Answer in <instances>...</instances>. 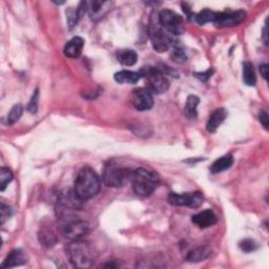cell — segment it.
<instances>
[{"instance_id":"cell-1","label":"cell","mask_w":269,"mask_h":269,"mask_svg":"<svg viewBox=\"0 0 269 269\" xmlns=\"http://www.w3.org/2000/svg\"><path fill=\"white\" fill-rule=\"evenodd\" d=\"M101 182L99 177L90 167H83L76 177L74 192L82 201L94 198L99 193Z\"/></svg>"},{"instance_id":"cell-2","label":"cell","mask_w":269,"mask_h":269,"mask_svg":"<svg viewBox=\"0 0 269 269\" xmlns=\"http://www.w3.org/2000/svg\"><path fill=\"white\" fill-rule=\"evenodd\" d=\"M66 254L73 266L81 269L93 266L96 258L91 246L81 239L72 241L66 246Z\"/></svg>"},{"instance_id":"cell-3","label":"cell","mask_w":269,"mask_h":269,"mask_svg":"<svg viewBox=\"0 0 269 269\" xmlns=\"http://www.w3.org/2000/svg\"><path fill=\"white\" fill-rule=\"evenodd\" d=\"M131 181L134 194L139 197H149L159 184L158 176L148 168L139 167L132 172Z\"/></svg>"},{"instance_id":"cell-4","label":"cell","mask_w":269,"mask_h":269,"mask_svg":"<svg viewBox=\"0 0 269 269\" xmlns=\"http://www.w3.org/2000/svg\"><path fill=\"white\" fill-rule=\"evenodd\" d=\"M149 34L151 45L158 53L166 52L172 45V39L169 38L167 32L165 30L159 21V14L152 13L149 20Z\"/></svg>"},{"instance_id":"cell-5","label":"cell","mask_w":269,"mask_h":269,"mask_svg":"<svg viewBox=\"0 0 269 269\" xmlns=\"http://www.w3.org/2000/svg\"><path fill=\"white\" fill-rule=\"evenodd\" d=\"M146 79L149 90L156 94H164L169 89V81L160 67L146 66L139 73Z\"/></svg>"},{"instance_id":"cell-6","label":"cell","mask_w":269,"mask_h":269,"mask_svg":"<svg viewBox=\"0 0 269 269\" xmlns=\"http://www.w3.org/2000/svg\"><path fill=\"white\" fill-rule=\"evenodd\" d=\"M59 229L61 234H62V236L66 238V239L75 241L82 239V238L88 234L90 225L87 221H84V220L71 217L61 220Z\"/></svg>"},{"instance_id":"cell-7","label":"cell","mask_w":269,"mask_h":269,"mask_svg":"<svg viewBox=\"0 0 269 269\" xmlns=\"http://www.w3.org/2000/svg\"><path fill=\"white\" fill-rule=\"evenodd\" d=\"M132 172L127 168L118 166L114 163H108L103 169L102 179L108 187H122L125 183L131 180Z\"/></svg>"},{"instance_id":"cell-8","label":"cell","mask_w":269,"mask_h":269,"mask_svg":"<svg viewBox=\"0 0 269 269\" xmlns=\"http://www.w3.org/2000/svg\"><path fill=\"white\" fill-rule=\"evenodd\" d=\"M81 201V199L77 197L75 192H67L60 194L55 209L57 217L60 220L74 217L75 211L80 209Z\"/></svg>"},{"instance_id":"cell-9","label":"cell","mask_w":269,"mask_h":269,"mask_svg":"<svg viewBox=\"0 0 269 269\" xmlns=\"http://www.w3.org/2000/svg\"><path fill=\"white\" fill-rule=\"evenodd\" d=\"M159 21L167 33L181 35L184 32V20L174 11L163 10L159 13Z\"/></svg>"},{"instance_id":"cell-10","label":"cell","mask_w":269,"mask_h":269,"mask_svg":"<svg viewBox=\"0 0 269 269\" xmlns=\"http://www.w3.org/2000/svg\"><path fill=\"white\" fill-rule=\"evenodd\" d=\"M203 194L200 192L187 193V194H175L170 193L167 201L174 206H187L191 209H197L203 203Z\"/></svg>"},{"instance_id":"cell-11","label":"cell","mask_w":269,"mask_h":269,"mask_svg":"<svg viewBox=\"0 0 269 269\" xmlns=\"http://www.w3.org/2000/svg\"><path fill=\"white\" fill-rule=\"evenodd\" d=\"M133 105L138 111H149L154 106V97L149 89L139 88L133 91Z\"/></svg>"},{"instance_id":"cell-12","label":"cell","mask_w":269,"mask_h":269,"mask_svg":"<svg viewBox=\"0 0 269 269\" xmlns=\"http://www.w3.org/2000/svg\"><path fill=\"white\" fill-rule=\"evenodd\" d=\"M246 13L244 11L225 12V13H218L217 19L213 22L217 27H235L245 20Z\"/></svg>"},{"instance_id":"cell-13","label":"cell","mask_w":269,"mask_h":269,"mask_svg":"<svg viewBox=\"0 0 269 269\" xmlns=\"http://www.w3.org/2000/svg\"><path fill=\"white\" fill-rule=\"evenodd\" d=\"M113 5L112 1H98V0H95V1H90L88 2V13L90 17L91 20H100L101 18H103L107 12L111 10Z\"/></svg>"},{"instance_id":"cell-14","label":"cell","mask_w":269,"mask_h":269,"mask_svg":"<svg viewBox=\"0 0 269 269\" xmlns=\"http://www.w3.org/2000/svg\"><path fill=\"white\" fill-rule=\"evenodd\" d=\"M218 221L216 213L210 209H205L193 217V222L200 228H207L215 225Z\"/></svg>"},{"instance_id":"cell-15","label":"cell","mask_w":269,"mask_h":269,"mask_svg":"<svg viewBox=\"0 0 269 269\" xmlns=\"http://www.w3.org/2000/svg\"><path fill=\"white\" fill-rule=\"evenodd\" d=\"M29 258L27 254L20 249L13 250V252L10 253V254L7 256V259L4 260L2 263V268H12L16 266H20L28 263Z\"/></svg>"},{"instance_id":"cell-16","label":"cell","mask_w":269,"mask_h":269,"mask_svg":"<svg viewBox=\"0 0 269 269\" xmlns=\"http://www.w3.org/2000/svg\"><path fill=\"white\" fill-rule=\"evenodd\" d=\"M84 46V40L81 37H74L64 46L63 53L69 58H78L80 56Z\"/></svg>"},{"instance_id":"cell-17","label":"cell","mask_w":269,"mask_h":269,"mask_svg":"<svg viewBox=\"0 0 269 269\" xmlns=\"http://www.w3.org/2000/svg\"><path fill=\"white\" fill-rule=\"evenodd\" d=\"M226 116H227V113H226L224 108L216 109V111L210 115L209 121H207V124H206L207 131L210 133H215L218 130V127L223 123Z\"/></svg>"},{"instance_id":"cell-18","label":"cell","mask_w":269,"mask_h":269,"mask_svg":"<svg viewBox=\"0 0 269 269\" xmlns=\"http://www.w3.org/2000/svg\"><path fill=\"white\" fill-rule=\"evenodd\" d=\"M114 78L116 81L121 84H134L140 80L141 76H140L139 73H134L132 71H120L116 73Z\"/></svg>"},{"instance_id":"cell-19","label":"cell","mask_w":269,"mask_h":269,"mask_svg":"<svg viewBox=\"0 0 269 269\" xmlns=\"http://www.w3.org/2000/svg\"><path fill=\"white\" fill-rule=\"evenodd\" d=\"M210 254H211V250L209 247H206V246L197 247L188 253V254L186 255V260L188 262H193V263L194 262V263L202 262L209 258Z\"/></svg>"},{"instance_id":"cell-20","label":"cell","mask_w":269,"mask_h":269,"mask_svg":"<svg viewBox=\"0 0 269 269\" xmlns=\"http://www.w3.org/2000/svg\"><path fill=\"white\" fill-rule=\"evenodd\" d=\"M232 163H234V158H232L231 155H226L223 156L221 158L217 159V160L212 163L210 170L212 174H219V173H222L224 170L228 169Z\"/></svg>"},{"instance_id":"cell-21","label":"cell","mask_w":269,"mask_h":269,"mask_svg":"<svg viewBox=\"0 0 269 269\" xmlns=\"http://www.w3.org/2000/svg\"><path fill=\"white\" fill-rule=\"evenodd\" d=\"M38 238L41 245L45 247H52L57 242L56 235L54 234V231L51 228H47V227L41 228Z\"/></svg>"},{"instance_id":"cell-22","label":"cell","mask_w":269,"mask_h":269,"mask_svg":"<svg viewBox=\"0 0 269 269\" xmlns=\"http://www.w3.org/2000/svg\"><path fill=\"white\" fill-rule=\"evenodd\" d=\"M243 81L248 87H254L256 83V77L254 70V65L246 61L243 63Z\"/></svg>"},{"instance_id":"cell-23","label":"cell","mask_w":269,"mask_h":269,"mask_svg":"<svg viewBox=\"0 0 269 269\" xmlns=\"http://www.w3.org/2000/svg\"><path fill=\"white\" fill-rule=\"evenodd\" d=\"M118 60L123 65L132 66V65H134L137 63L138 54L133 50H123V51L119 52Z\"/></svg>"},{"instance_id":"cell-24","label":"cell","mask_w":269,"mask_h":269,"mask_svg":"<svg viewBox=\"0 0 269 269\" xmlns=\"http://www.w3.org/2000/svg\"><path fill=\"white\" fill-rule=\"evenodd\" d=\"M200 99L197 96H188L186 105L184 107V113L188 118H195L197 117V106L199 105Z\"/></svg>"},{"instance_id":"cell-25","label":"cell","mask_w":269,"mask_h":269,"mask_svg":"<svg viewBox=\"0 0 269 269\" xmlns=\"http://www.w3.org/2000/svg\"><path fill=\"white\" fill-rule=\"evenodd\" d=\"M217 16L218 13H216V12H213L211 10H203L195 15V20H197L199 24L203 26L205 23L215 22L217 19Z\"/></svg>"},{"instance_id":"cell-26","label":"cell","mask_w":269,"mask_h":269,"mask_svg":"<svg viewBox=\"0 0 269 269\" xmlns=\"http://www.w3.org/2000/svg\"><path fill=\"white\" fill-rule=\"evenodd\" d=\"M14 175L12 173V170L8 167H2L1 173H0V188H1V192H3L7 186L9 185V183L13 180Z\"/></svg>"},{"instance_id":"cell-27","label":"cell","mask_w":269,"mask_h":269,"mask_svg":"<svg viewBox=\"0 0 269 269\" xmlns=\"http://www.w3.org/2000/svg\"><path fill=\"white\" fill-rule=\"evenodd\" d=\"M22 113H23V106L21 105H14L8 115V124L12 125L16 123V122L20 119Z\"/></svg>"},{"instance_id":"cell-28","label":"cell","mask_w":269,"mask_h":269,"mask_svg":"<svg viewBox=\"0 0 269 269\" xmlns=\"http://www.w3.org/2000/svg\"><path fill=\"white\" fill-rule=\"evenodd\" d=\"M66 17H67V24H69L70 29L74 28L77 24L78 20L81 18L80 13H79V10L74 8H70L66 10Z\"/></svg>"},{"instance_id":"cell-29","label":"cell","mask_w":269,"mask_h":269,"mask_svg":"<svg viewBox=\"0 0 269 269\" xmlns=\"http://www.w3.org/2000/svg\"><path fill=\"white\" fill-rule=\"evenodd\" d=\"M38 101H39V90H36L30 98V101L28 105V112L30 114H35L38 109Z\"/></svg>"},{"instance_id":"cell-30","label":"cell","mask_w":269,"mask_h":269,"mask_svg":"<svg viewBox=\"0 0 269 269\" xmlns=\"http://www.w3.org/2000/svg\"><path fill=\"white\" fill-rule=\"evenodd\" d=\"M172 58L176 62H179V63H183L186 61V55L184 53V51L182 50L181 47H178L177 45H175L174 48V52L172 54Z\"/></svg>"},{"instance_id":"cell-31","label":"cell","mask_w":269,"mask_h":269,"mask_svg":"<svg viewBox=\"0 0 269 269\" xmlns=\"http://www.w3.org/2000/svg\"><path fill=\"white\" fill-rule=\"evenodd\" d=\"M240 248L245 253H252L256 249V244L252 239H245L240 242Z\"/></svg>"},{"instance_id":"cell-32","label":"cell","mask_w":269,"mask_h":269,"mask_svg":"<svg viewBox=\"0 0 269 269\" xmlns=\"http://www.w3.org/2000/svg\"><path fill=\"white\" fill-rule=\"evenodd\" d=\"M0 213H1V224H4V222L12 216L11 207L2 203L1 207H0Z\"/></svg>"},{"instance_id":"cell-33","label":"cell","mask_w":269,"mask_h":269,"mask_svg":"<svg viewBox=\"0 0 269 269\" xmlns=\"http://www.w3.org/2000/svg\"><path fill=\"white\" fill-rule=\"evenodd\" d=\"M213 73H215V70L209 69V70H207L206 72H203V73H194V75L195 78H198L199 80L206 82L212 76Z\"/></svg>"},{"instance_id":"cell-34","label":"cell","mask_w":269,"mask_h":269,"mask_svg":"<svg viewBox=\"0 0 269 269\" xmlns=\"http://www.w3.org/2000/svg\"><path fill=\"white\" fill-rule=\"evenodd\" d=\"M268 114L265 112V111H263L261 112L260 114V121H261V123L263 124V126H264L266 130H268Z\"/></svg>"},{"instance_id":"cell-35","label":"cell","mask_w":269,"mask_h":269,"mask_svg":"<svg viewBox=\"0 0 269 269\" xmlns=\"http://www.w3.org/2000/svg\"><path fill=\"white\" fill-rule=\"evenodd\" d=\"M260 72H261V75L263 76V78H264L265 80H267V78H268V65L266 63L260 65Z\"/></svg>"},{"instance_id":"cell-36","label":"cell","mask_w":269,"mask_h":269,"mask_svg":"<svg viewBox=\"0 0 269 269\" xmlns=\"http://www.w3.org/2000/svg\"><path fill=\"white\" fill-rule=\"evenodd\" d=\"M263 39H264V44L268 45V39H267V27L264 28V33H263Z\"/></svg>"}]
</instances>
